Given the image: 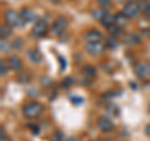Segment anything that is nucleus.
<instances>
[{"label":"nucleus","instance_id":"nucleus-10","mask_svg":"<svg viewBox=\"0 0 150 141\" xmlns=\"http://www.w3.org/2000/svg\"><path fill=\"white\" fill-rule=\"evenodd\" d=\"M28 58H29L30 61L34 63V64H39L41 60H43V56H41L40 51L36 50V49H30V50H28Z\"/></svg>","mask_w":150,"mask_h":141},{"label":"nucleus","instance_id":"nucleus-17","mask_svg":"<svg viewBox=\"0 0 150 141\" xmlns=\"http://www.w3.org/2000/svg\"><path fill=\"white\" fill-rule=\"evenodd\" d=\"M83 71H84L85 75H88V76H95V74H96L95 68L90 66V65H86V66L83 69Z\"/></svg>","mask_w":150,"mask_h":141},{"label":"nucleus","instance_id":"nucleus-26","mask_svg":"<svg viewBox=\"0 0 150 141\" xmlns=\"http://www.w3.org/2000/svg\"><path fill=\"white\" fill-rule=\"evenodd\" d=\"M13 46H16V48H20L21 44H20V40L16 39V40H14V43H13Z\"/></svg>","mask_w":150,"mask_h":141},{"label":"nucleus","instance_id":"nucleus-9","mask_svg":"<svg viewBox=\"0 0 150 141\" xmlns=\"http://www.w3.org/2000/svg\"><path fill=\"white\" fill-rule=\"evenodd\" d=\"M101 34L100 31L98 30H89L86 34H85V39L88 43H96V41H100L101 40Z\"/></svg>","mask_w":150,"mask_h":141},{"label":"nucleus","instance_id":"nucleus-21","mask_svg":"<svg viewBox=\"0 0 150 141\" xmlns=\"http://www.w3.org/2000/svg\"><path fill=\"white\" fill-rule=\"evenodd\" d=\"M109 29H110V32H111L112 35H119V34H120V27L116 26L115 24L112 25V26H110Z\"/></svg>","mask_w":150,"mask_h":141},{"label":"nucleus","instance_id":"nucleus-5","mask_svg":"<svg viewBox=\"0 0 150 141\" xmlns=\"http://www.w3.org/2000/svg\"><path fill=\"white\" fill-rule=\"evenodd\" d=\"M135 75L140 79H146L150 76V63L144 61V63H138L135 65Z\"/></svg>","mask_w":150,"mask_h":141},{"label":"nucleus","instance_id":"nucleus-27","mask_svg":"<svg viewBox=\"0 0 150 141\" xmlns=\"http://www.w3.org/2000/svg\"><path fill=\"white\" fill-rule=\"evenodd\" d=\"M145 134H146L149 137H150V125H148L146 128H145Z\"/></svg>","mask_w":150,"mask_h":141},{"label":"nucleus","instance_id":"nucleus-32","mask_svg":"<svg viewBox=\"0 0 150 141\" xmlns=\"http://www.w3.org/2000/svg\"><path fill=\"white\" fill-rule=\"evenodd\" d=\"M149 112H150V105H149Z\"/></svg>","mask_w":150,"mask_h":141},{"label":"nucleus","instance_id":"nucleus-13","mask_svg":"<svg viewBox=\"0 0 150 141\" xmlns=\"http://www.w3.org/2000/svg\"><path fill=\"white\" fill-rule=\"evenodd\" d=\"M126 21H128V18H126L123 13H120V14H116V15L114 16V24L116 26H119V27H123L126 25Z\"/></svg>","mask_w":150,"mask_h":141},{"label":"nucleus","instance_id":"nucleus-3","mask_svg":"<svg viewBox=\"0 0 150 141\" xmlns=\"http://www.w3.org/2000/svg\"><path fill=\"white\" fill-rule=\"evenodd\" d=\"M85 50L88 54H90L93 56H99L105 51V45L100 43V41H96V43H86Z\"/></svg>","mask_w":150,"mask_h":141},{"label":"nucleus","instance_id":"nucleus-6","mask_svg":"<svg viewBox=\"0 0 150 141\" xmlns=\"http://www.w3.org/2000/svg\"><path fill=\"white\" fill-rule=\"evenodd\" d=\"M48 31V25H46V21L44 20H38L34 26H33V35L35 37H41L46 34Z\"/></svg>","mask_w":150,"mask_h":141},{"label":"nucleus","instance_id":"nucleus-2","mask_svg":"<svg viewBox=\"0 0 150 141\" xmlns=\"http://www.w3.org/2000/svg\"><path fill=\"white\" fill-rule=\"evenodd\" d=\"M67 26H68V20L65 19V16H58L55 19L53 26H51V32H53L54 36H60L64 34Z\"/></svg>","mask_w":150,"mask_h":141},{"label":"nucleus","instance_id":"nucleus-14","mask_svg":"<svg viewBox=\"0 0 150 141\" xmlns=\"http://www.w3.org/2000/svg\"><path fill=\"white\" fill-rule=\"evenodd\" d=\"M106 14H108V11L105 10V9H95V10L93 11V18L96 19V20H99V21H101L103 18H104Z\"/></svg>","mask_w":150,"mask_h":141},{"label":"nucleus","instance_id":"nucleus-1","mask_svg":"<svg viewBox=\"0 0 150 141\" xmlns=\"http://www.w3.org/2000/svg\"><path fill=\"white\" fill-rule=\"evenodd\" d=\"M43 112V106L39 102H30L23 107V115L28 119H35Z\"/></svg>","mask_w":150,"mask_h":141},{"label":"nucleus","instance_id":"nucleus-18","mask_svg":"<svg viewBox=\"0 0 150 141\" xmlns=\"http://www.w3.org/2000/svg\"><path fill=\"white\" fill-rule=\"evenodd\" d=\"M0 48H1L3 53H8V51L10 50V45H9V43L5 39H1V41H0Z\"/></svg>","mask_w":150,"mask_h":141},{"label":"nucleus","instance_id":"nucleus-19","mask_svg":"<svg viewBox=\"0 0 150 141\" xmlns=\"http://www.w3.org/2000/svg\"><path fill=\"white\" fill-rule=\"evenodd\" d=\"M74 84V79L71 78V76H68V78H65L64 80H63V82H62V85H63V87H70Z\"/></svg>","mask_w":150,"mask_h":141},{"label":"nucleus","instance_id":"nucleus-23","mask_svg":"<svg viewBox=\"0 0 150 141\" xmlns=\"http://www.w3.org/2000/svg\"><path fill=\"white\" fill-rule=\"evenodd\" d=\"M96 3L99 4L100 6H109L110 5V0H96Z\"/></svg>","mask_w":150,"mask_h":141},{"label":"nucleus","instance_id":"nucleus-22","mask_svg":"<svg viewBox=\"0 0 150 141\" xmlns=\"http://www.w3.org/2000/svg\"><path fill=\"white\" fill-rule=\"evenodd\" d=\"M106 44L110 46V48H116V40L114 37H108L106 39Z\"/></svg>","mask_w":150,"mask_h":141},{"label":"nucleus","instance_id":"nucleus-31","mask_svg":"<svg viewBox=\"0 0 150 141\" xmlns=\"http://www.w3.org/2000/svg\"><path fill=\"white\" fill-rule=\"evenodd\" d=\"M93 141H101V140H98V139H96V140H93Z\"/></svg>","mask_w":150,"mask_h":141},{"label":"nucleus","instance_id":"nucleus-29","mask_svg":"<svg viewBox=\"0 0 150 141\" xmlns=\"http://www.w3.org/2000/svg\"><path fill=\"white\" fill-rule=\"evenodd\" d=\"M1 141H4V129H1Z\"/></svg>","mask_w":150,"mask_h":141},{"label":"nucleus","instance_id":"nucleus-15","mask_svg":"<svg viewBox=\"0 0 150 141\" xmlns=\"http://www.w3.org/2000/svg\"><path fill=\"white\" fill-rule=\"evenodd\" d=\"M101 24L104 25V26H106V27H110V26H112V25H114V16L110 15V14L108 13L106 15H105L104 18H103Z\"/></svg>","mask_w":150,"mask_h":141},{"label":"nucleus","instance_id":"nucleus-30","mask_svg":"<svg viewBox=\"0 0 150 141\" xmlns=\"http://www.w3.org/2000/svg\"><path fill=\"white\" fill-rule=\"evenodd\" d=\"M51 1H53V3H58L59 0H51Z\"/></svg>","mask_w":150,"mask_h":141},{"label":"nucleus","instance_id":"nucleus-12","mask_svg":"<svg viewBox=\"0 0 150 141\" xmlns=\"http://www.w3.org/2000/svg\"><path fill=\"white\" fill-rule=\"evenodd\" d=\"M20 16H21L23 23H30L31 20H34V18H35L33 11H30L29 9H23L20 13Z\"/></svg>","mask_w":150,"mask_h":141},{"label":"nucleus","instance_id":"nucleus-4","mask_svg":"<svg viewBox=\"0 0 150 141\" xmlns=\"http://www.w3.org/2000/svg\"><path fill=\"white\" fill-rule=\"evenodd\" d=\"M5 20L8 23V25L11 26V27H18V26H20L23 24L20 14H18L14 10H8L5 13Z\"/></svg>","mask_w":150,"mask_h":141},{"label":"nucleus","instance_id":"nucleus-20","mask_svg":"<svg viewBox=\"0 0 150 141\" xmlns=\"http://www.w3.org/2000/svg\"><path fill=\"white\" fill-rule=\"evenodd\" d=\"M8 71H6V66H5V60H0V75L4 76Z\"/></svg>","mask_w":150,"mask_h":141},{"label":"nucleus","instance_id":"nucleus-8","mask_svg":"<svg viewBox=\"0 0 150 141\" xmlns=\"http://www.w3.org/2000/svg\"><path fill=\"white\" fill-rule=\"evenodd\" d=\"M98 128H99L101 131H104V133H109V131H111L114 129V124H112V121L109 119V117L103 116L98 120Z\"/></svg>","mask_w":150,"mask_h":141},{"label":"nucleus","instance_id":"nucleus-7","mask_svg":"<svg viewBox=\"0 0 150 141\" xmlns=\"http://www.w3.org/2000/svg\"><path fill=\"white\" fill-rule=\"evenodd\" d=\"M140 13V9L135 3H129L124 5L123 8V14L126 18H137Z\"/></svg>","mask_w":150,"mask_h":141},{"label":"nucleus","instance_id":"nucleus-11","mask_svg":"<svg viewBox=\"0 0 150 141\" xmlns=\"http://www.w3.org/2000/svg\"><path fill=\"white\" fill-rule=\"evenodd\" d=\"M8 64L9 68H10L13 71H18V70L21 69V60L18 58V56H10L8 59Z\"/></svg>","mask_w":150,"mask_h":141},{"label":"nucleus","instance_id":"nucleus-25","mask_svg":"<svg viewBox=\"0 0 150 141\" xmlns=\"http://www.w3.org/2000/svg\"><path fill=\"white\" fill-rule=\"evenodd\" d=\"M144 13L146 14L148 16H150V4H148V5L144 8Z\"/></svg>","mask_w":150,"mask_h":141},{"label":"nucleus","instance_id":"nucleus-28","mask_svg":"<svg viewBox=\"0 0 150 141\" xmlns=\"http://www.w3.org/2000/svg\"><path fill=\"white\" fill-rule=\"evenodd\" d=\"M65 141H78V140H76V139H75V137H74V136H70V137H68V139H67V140H65Z\"/></svg>","mask_w":150,"mask_h":141},{"label":"nucleus","instance_id":"nucleus-16","mask_svg":"<svg viewBox=\"0 0 150 141\" xmlns=\"http://www.w3.org/2000/svg\"><path fill=\"white\" fill-rule=\"evenodd\" d=\"M11 34V29L8 25H3L0 27V35H1V39H6V37Z\"/></svg>","mask_w":150,"mask_h":141},{"label":"nucleus","instance_id":"nucleus-24","mask_svg":"<svg viewBox=\"0 0 150 141\" xmlns=\"http://www.w3.org/2000/svg\"><path fill=\"white\" fill-rule=\"evenodd\" d=\"M59 60H60V64H62V66H60V70H64L65 66H67V63H65V60L62 58V56L59 58Z\"/></svg>","mask_w":150,"mask_h":141}]
</instances>
